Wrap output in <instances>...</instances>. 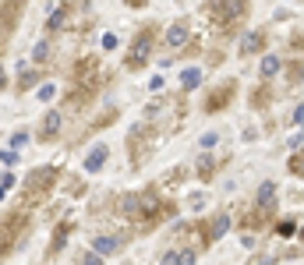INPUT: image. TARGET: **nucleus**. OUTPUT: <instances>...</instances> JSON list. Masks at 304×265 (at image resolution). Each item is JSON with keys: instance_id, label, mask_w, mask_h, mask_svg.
Here are the masks:
<instances>
[{"instance_id": "obj_1", "label": "nucleus", "mask_w": 304, "mask_h": 265, "mask_svg": "<svg viewBox=\"0 0 304 265\" xmlns=\"http://www.w3.org/2000/svg\"><path fill=\"white\" fill-rule=\"evenodd\" d=\"M53 177H57V170H32L28 173V184H25V205H32V201H39L46 191H50V184H53Z\"/></svg>"}, {"instance_id": "obj_2", "label": "nucleus", "mask_w": 304, "mask_h": 265, "mask_svg": "<svg viewBox=\"0 0 304 265\" xmlns=\"http://www.w3.org/2000/svg\"><path fill=\"white\" fill-rule=\"evenodd\" d=\"M240 14H244V0H212L209 4V18L216 25H227L233 18H240Z\"/></svg>"}, {"instance_id": "obj_3", "label": "nucleus", "mask_w": 304, "mask_h": 265, "mask_svg": "<svg viewBox=\"0 0 304 265\" xmlns=\"http://www.w3.org/2000/svg\"><path fill=\"white\" fill-rule=\"evenodd\" d=\"M149 53H152V32H138V39H135V46H131V53H128V71L145 67Z\"/></svg>"}, {"instance_id": "obj_4", "label": "nucleus", "mask_w": 304, "mask_h": 265, "mask_svg": "<svg viewBox=\"0 0 304 265\" xmlns=\"http://www.w3.org/2000/svg\"><path fill=\"white\" fill-rule=\"evenodd\" d=\"M120 244H124L120 237H96L92 241V251L96 255H113V251H120Z\"/></svg>"}, {"instance_id": "obj_5", "label": "nucleus", "mask_w": 304, "mask_h": 265, "mask_svg": "<svg viewBox=\"0 0 304 265\" xmlns=\"http://www.w3.org/2000/svg\"><path fill=\"white\" fill-rule=\"evenodd\" d=\"M60 124H64V117H60L57 110H53V113H46V117H43V138H46V141H50V138H57V134H60Z\"/></svg>"}, {"instance_id": "obj_6", "label": "nucleus", "mask_w": 304, "mask_h": 265, "mask_svg": "<svg viewBox=\"0 0 304 265\" xmlns=\"http://www.w3.org/2000/svg\"><path fill=\"white\" fill-rule=\"evenodd\" d=\"M227 230H230V216H227V212H220V216L209 223V241H220Z\"/></svg>"}, {"instance_id": "obj_7", "label": "nucleus", "mask_w": 304, "mask_h": 265, "mask_svg": "<svg viewBox=\"0 0 304 265\" xmlns=\"http://www.w3.org/2000/svg\"><path fill=\"white\" fill-rule=\"evenodd\" d=\"M184 39H188V25H184V21H173L170 32H166V43H170V46H184Z\"/></svg>"}, {"instance_id": "obj_8", "label": "nucleus", "mask_w": 304, "mask_h": 265, "mask_svg": "<svg viewBox=\"0 0 304 265\" xmlns=\"http://www.w3.org/2000/svg\"><path fill=\"white\" fill-rule=\"evenodd\" d=\"M198 81H202V71H198V67H184V71H180V89H184V92L198 89Z\"/></svg>"}, {"instance_id": "obj_9", "label": "nucleus", "mask_w": 304, "mask_h": 265, "mask_svg": "<svg viewBox=\"0 0 304 265\" xmlns=\"http://www.w3.org/2000/svg\"><path fill=\"white\" fill-rule=\"evenodd\" d=\"M262 43H265V36H262V32H251V36H244V43H240V57H244V53H255V50H262Z\"/></svg>"}, {"instance_id": "obj_10", "label": "nucleus", "mask_w": 304, "mask_h": 265, "mask_svg": "<svg viewBox=\"0 0 304 265\" xmlns=\"http://www.w3.org/2000/svg\"><path fill=\"white\" fill-rule=\"evenodd\" d=\"M103 163H106V145H99V149H92V156L85 159V170H88V173H96V170H99Z\"/></svg>"}, {"instance_id": "obj_11", "label": "nucleus", "mask_w": 304, "mask_h": 265, "mask_svg": "<svg viewBox=\"0 0 304 265\" xmlns=\"http://www.w3.org/2000/svg\"><path fill=\"white\" fill-rule=\"evenodd\" d=\"M272 198H276V184H272V181H265V184L258 188V209L272 205Z\"/></svg>"}, {"instance_id": "obj_12", "label": "nucleus", "mask_w": 304, "mask_h": 265, "mask_svg": "<svg viewBox=\"0 0 304 265\" xmlns=\"http://www.w3.org/2000/svg\"><path fill=\"white\" fill-rule=\"evenodd\" d=\"M230 92H233V85H223V89L216 92V99H209V103H205V110H220V106H227V103H230Z\"/></svg>"}, {"instance_id": "obj_13", "label": "nucleus", "mask_w": 304, "mask_h": 265, "mask_svg": "<svg viewBox=\"0 0 304 265\" xmlns=\"http://www.w3.org/2000/svg\"><path fill=\"white\" fill-rule=\"evenodd\" d=\"M68 14H71V7H53V14H50V32H57V28L68 21Z\"/></svg>"}, {"instance_id": "obj_14", "label": "nucleus", "mask_w": 304, "mask_h": 265, "mask_svg": "<svg viewBox=\"0 0 304 265\" xmlns=\"http://www.w3.org/2000/svg\"><path fill=\"white\" fill-rule=\"evenodd\" d=\"M68 233H71V223L64 219V223L57 226V233H53V251H60V248H64V241H68Z\"/></svg>"}, {"instance_id": "obj_15", "label": "nucleus", "mask_w": 304, "mask_h": 265, "mask_svg": "<svg viewBox=\"0 0 304 265\" xmlns=\"http://www.w3.org/2000/svg\"><path fill=\"white\" fill-rule=\"evenodd\" d=\"M212 170H216L212 156H202V159H198V177H202V181H209V177H212Z\"/></svg>"}, {"instance_id": "obj_16", "label": "nucleus", "mask_w": 304, "mask_h": 265, "mask_svg": "<svg viewBox=\"0 0 304 265\" xmlns=\"http://www.w3.org/2000/svg\"><path fill=\"white\" fill-rule=\"evenodd\" d=\"M258 71H262L265 78H272V74L280 71V61H276V57H262V67H258Z\"/></svg>"}, {"instance_id": "obj_17", "label": "nucleus", "mask_w": 304, "mask_h": 265, "mask_svg": "<svg viewBox=\"0 0 304 265\" xmlns=\"http://www.w3.org/2000/svg\"><path fill=\"white\" fill-rule=\"evenodd\" d=\"M290 173H297V177H304V152L290 159Z\"/></svg>"}, {"instance_id": "obj_18", "label": "nucleus", "mask_w": 304, "mask_h": 265, "mask_svg": "<svg viewBox=\"0 0 304 265\" xmlns=\"http://www.w3.org/2000/svg\"><path fill=\"white\" fill-rule=\"evenodd\" d=\"M177 265H195V251H177Z\"/></svg>"}, {"instance_id": "obj_19", "label": "nucleus", "mask_w": 304, "mask_h": 265, "mask_svg": "<svg viewBox=\"0 0 304 265\" xmlns=\"http://www.w3.org/2000/svg\"><path fill=\"white\" fill-rule=\"evenodd\" d=\"M78 265H103V255H96V251H92V255H85Z\"/></svg>"}, {"instance_id": "obj_20", "label": "nucleus", "mask_w": 304, "mask_h": 265, "mask_svg": "<svg viewBox=\"0 0 304 265\" xmlns=\"http://www.w3.org/2000/svg\"><path fill=\"white\" fill-rule=\"evenodd\" d=\"M212 145H216V131L202 134V149H212Z\"/></svg>"}, {"instance_id": "obj_21", "label": "nucleus", "mask_w": 304, "mask_h": 265, "mask_svg": "<svg viewBox=\"0 0 304 265\" xmlns=\"http://www.w3.org/2000/svg\"><path fill=\"white\" fill-rule=\"evenodd\" d=\"M32 57H36V61H43V57H46V43H36V50H32Z\"/></svg>"}, {"instance_id": "obj_22", "label": "nucleus", "mask_w": 304, "mask_h": 265, "mask_svg": "<svg viewBox=\"0 0 304 265\" xmlns=\"http://www.w3.org/2000/svg\"><path fill=\"white\" fill-rule=\"evenodd\" d=\"M53 92H57L53 85H43V89H39V99H53Z\"/></svg>"}, {"instance_id": "obj_23", "label": "nucleus", "mask_w": 304, "mask_h": 265, "mask_svg": "<svg viewBox=\"0 0 304 265\" xmlns=\"http://www.w3.org/2000/svg\"><path fill=\"white\" fill-rule=\"evenodd\" d=\"M0 188H4V191H11V188H14V173H4V181H0Z\"/></svg>"}, {"instance_id": "obj_24", "label": "nucleus", "mask_w": 304, "mask_h": 265, "mask_svg": "<svg viewBox=\"0 0 304 265\" xmlns=\"http://www.w3.org/2000/svg\"><path fill=\"white\" fill-rule=\"evenodd\" d=\"M103 46H106V50H113V46H117V36H110V32H106V36H103Z\"/></svg>"}, {"instance_id": "obj_25", "label": "nucleus", "mask_w": 304, "mask_h": 265, "mask_svg": "<svg viewBox=\"0 0 304 265\" xmlns=\"http://www.w3.org/2000/svg\"><path fill=\"white\" fill-rule=\"evenodd\" d=\"M248 265H272V258H269V255H258V258H251Z\"/></svg>"}, {"instance_id": "obj_26", "label": "nucleus", "mask_w": 304, "mask_h": 265, "mask_svg": "<svg viewBox=\"0 0 304 265\" xmlns=\"http://www.w3.org/2000/svg\"><path fill=\"white\" fill-rule=\"evenodd\" d=\"M294 121H304V106H297V110H294Z\"/></svg>"}, {"instance_id": "obj_27", "label": "nucleus", "mask_w": 304, "mask_h": 265, "mask_svg": "<svg viewBox=\"0 0 304 265\" xmlns=\"http://www.w3.org/2000/svg\"><path fill=\"white\" fill-rule=\"evenodd\" d=\"M128 4H135V7H138V4H145V0H128Z\"/></svg>"}, {"instance_id": "obj_28", "label": "nucleus", "mask_w": 304, "mask_h": 265, "mask_svg": "<svg viewBox=\"0 0 304 265\" xmlns=\"http://www.w3.org/2000/svg\"><path fill=\"white\" fill-rule=\"evenodd\" d=\"M301 237H304V230H301Z\"/></svg>"}]
</instances>
